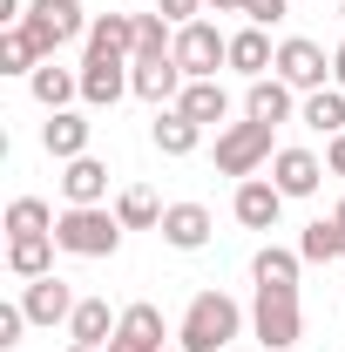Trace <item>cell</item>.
<instances>
[{
	"instance_id": "1",
	"label": "cell",
	"mask_w": 345,
	"mask_h": 352,
	"mask_svg": "<svg viewBox=\"0 0 345 352\" xmlns=\"http://www.w3.org/2000/svg\"><path fill=\"white\" fill-rule=\"evenodd\" d=\"M244 325H251V311L230 292H197L183 305V318H176V346L183 352H223L230 339H244Z\"/></svg>"
},
{
	"instance_id": "2",
	"label": "cell",
	"mask_w": 345,
	"mask_h": 352,
	"mask_svg": "<svg viewBox=\"0 0 345 352\" xmlns=\"http://www.w3.org/2000/svg\"><path fill=\"white\" fill-rule=\"evenodd\" d=\"M54 244L68 258H115L122 251V217L109 204H68L54 217Z\"/></svg>"
},
{
	"instance_id": "3",
	"label": "cell",
	"mask_w": 345,
	"mask_h": 352,
	"mask_svg": "<svg viewBox=\"0 0 345 352\" xmlns=\"http://www.w3.org/2000/svg\"><path fill=\"white\" fill-rule=\"evenodd\" d=\"M271 156H278V142H271V122H223L216 129V170L223 176H258V170H271Z\"/></svg>"
},
{
	"instance_id": "4",
	"label": "cell",
	"mask_w": 345,
	"mask_h": 352,
	"mask_svg": "<svg viewBox=\"0 0 345 352\" xmlns=\"http://www.w3.org/2000/svg\"><path fill=\"white\" fill-rule=\"evenodd\" d=\"M88 21H95V14H88L82 0H27V14H21V28L41 41L47 61H54L68 41H88Z\"/></svg>"
},
{
	"instance_id": "5",
	"label": "cell",
	"mask_w": 345,
	"mask_h": 352,
	"mask_svg": "<svg viewBox=\"0 0 345 352\" xmlns=\"http://www.w3.org/2000/svg\"><path fill=\"white\" fill-rule=\"evenodd\" d=\"M251 339L264 352H291L304 339V305L298 292H258L251 298Z\"/></svg>"
},
{
	"instance_id": "6",
	"label": "cell",
	"mask_w": 345,
	"mask_h": 352,
	"mask_svg": "<svg viewBox=\"0 0 345 352\" xmlns=\"http://www.w3.org/2000/svg\"><path fill=\"white\" fill-rule=\"evenodd\" d=\"M170 54H176V68L190 82H216V68H230V34L216 21H190V28H176Z\"/></svg>"
},
{
	"instance_id": "7",
	"label": "cell",
	"mask_w": 345,
	"mask_h": 352,
	"mask_svg": "<svg viewBox=\"0 0 345 352\" xmlns=\"http://www.w3.org/2000/svg\"><path fill=\"white\" fill-rule=\"evenodd\" d=\"M278 82H291L298 95H318V88H332V54L318 41H304V34H285L278 41V68H271Z\"/></svg>"
},
{
	"instance_id": "8",
	"label": "cell",
	"mask_w": 345,
	"mask_h": 352,
	"mask_svg": "<svg viewBox=\"0 0 345 352\" xmlns=\"http://www.w3.org/2000/svg\"><path fill=\"white\" fill-rule=\"evenodd\" d=\"M264 176L298 204V197H318V183H325L332 170H325V156H318V149H304V142H278V156H271V170H264Z\"/></svg>"
},
{
	"instance_id": "9",
	"label": "cell",
	"mask_w": 345,
	"mask_h": 352,
	"mask_svg": "<svg viewBox=\"0 0 345 352\" xmlns=\"http://www.w3.org/2000/svg\"><path fill=\"white\" fill-rule=\"evenodd\" d=\"M75 285L61 278V271H47V278H27L21 285V311H27V325H68L75 318Z\"/></svg>"
},
{
	"instance_id": "10",
	"label": "cell",
	"mask_w": 345,
	"mask_h": 352,
	"mask_svg": "<svg viewBox=\"0 0 345 352\" xmlns=\"http://www.w3.org/2000/svg\"><path fill=\"white\" fill-rule=\"evenodd\" d=\"M285 204H291V197H285L271 176H244V183H237V197H230V217L244 223V230H278Z\"/></svg>"
},
{
	"instance_id": "11",
	"label": "cell",
	"mask_w": 345,
	"mask_h": 352,
	"mask_svg": "<svg viewBox=\"0 0 345 352\" xmlns=\"http://www.w3.org/2000/svg\"><path fill=\"white\" fill-rule=\"evenodd\" d=\"M129 95V54H82V102L88 109H115Z\"/></svg>"
},
{
	"instance_id": "12",
	"label": "cell",
	"mask_w": 345,
	"mask_h": 352,
	"mask_svg": "<svg viewBox=\"0 0 345 352\" xmlns=\"http://www.w3.org/2000/svg\"><path fill=\"white\" fill-rule=\"evenodd\" d=\"M163 346H170V325H163V311L149 305V298L122 305V325H115L109 352H163Z\"/></svg>"
},
{
	"instance_id": "13",
	"label": "cell",
	"mask_w": 345,
	"mask_h": 352,
	"mask_svg": "<svg viewBox=\"0 0 345 352\" xmlns=\"http://www.w3.org/2000/svg\"><path fill=\"white\" fill-rule=\"evenodd\" d=\"M183 68H176V54H163V61H129V95H142L149 109H170L176 95H183Z\"/></svg>"
},
{
	"instance_id": "14",
	"label": "cell",
	"mask_w": 345,
	"mask_h": 352,
	"mask_svg": "<svg viewBox=\"0 0 345 352\" xmlns=\"http://www.w3.org/2000/svg\"><path fill=\"white\" fill-rule=\"evenodd\" d=\"M298 88L291 82H278V75H258V82L244 88V116H251V122H271V129H278V122H291V116H298Z\"/></svg>"
},
{
	"instance_id": "15",
	"label": "cell",
	"mask_w": 345,
	"mask_h": 352,
	"mask_svg": "<svg viewBox=\"0 0 345 352\" xmlns=\"http://www.w3.org/2000/svg\"><path fill=\"white\" fill-rule=\"evenodd\" d=\"M88 135H95V122H88L82 109H54L41 122V149L54 163H75V156H88Z\"/></svg>"
},
{
	"instance_id": "16",
	"label": "cell",
	"mask_w": 345,
	"mask_h": 352,
	"mask_svg": "<svg viewBox=\"0 0 345 352\" xmlns=\"http://www.w3.org/2000/svg\"><path fill=\"white\" fill-rule=\"evenodd\" d=\"M27 95L41 102L47 116H54V109H75V102H82V68H61V61H41V68L27 75Z\"/></svg>"
},
{
	"instance_id": "17",
	"label": "cell",
	"mask_w": 345,
	"mask_h": 352,
	"mask_svg": "<svg viewBox=\"0 0 345 352\" xmlns=\"http://www.w3.org/2000/svg\"><path fill=\"white\" fill-rule=\"evenodd\" d=\"M210 230H216V217L203 204H170V210H163V244H170V251H203Z\"/></svg>"
},
{
	"instance_id": "18",
	"label": "cell",
	"mask_w": 345,
	"mask_h": 352,
	"mask_svg": "<svg viewBox=\"0 0 345 352\" xmlns=\"http://www.w3.org/2000/svg\"><path fill=\"white\" fill-rule=\"evenodd\" d=\"M230 68H237L244 82L271 75V68H278V47H271V28H251V21H244V28L230 34Z\"/></svg>"
},
{
	"instance_id": "19",
	"label": "cell",
	"mask_w": 345,
	"mask_h": 352,
	"mask_svg": "<svg viewBox=\"0 0 345 352\" xmlns=\"http://www.w3.org/2000/svg\"><path fill=\"white\" fill-rule=\"evenodd\" d=\"M61 204H109V163L102 156L61 163Z\"/></svg>"
},
{
	"instance_id": "20",
	"label": "cell",
	"mask_w": 345,
	"mask_h": 352,
	"mask_svg": "<svg viewBox=\"0 0 345 352\" xmlns=\"http://www.w3.org/2000/svg\"><path fill=\"white\" fill-rule=\"evenodd\" d=\"M149 142H156V156H197V142H203V122H190L183 109H156V122H149Z\"/></svg>"
},
{
	"instance_id": "21",
	"label": "cell",
	"mask_w": 345,
	"mask_h": 352,
	"mask_svg": "<svg viewBox=\"0 0 345 352\" xmlns=\"http://www.w3.org/2000/svg\"><path fill=\"white\" fill-rule=\"evenodd\" d=\"M176 109H183L190 122H203V129H223V122H230V88L223 82H183Z\"/></svg>"
},
{
	"instance_id": "22",
	"label": "cell",
	"mask_w": 345,
	"mask_h": 352,
	"mask_svg": "<svg viewBox=\"0 0 345 352\" xmlns=\"http://www.w3.org/2000/svg\"><path fill=\"white\" fill-rule=\"evenodd\" d=\"M115 325H122V311H109V298H82L75 318H68V346H102L109 352Z\"/></svg>"
},
{
	"instance_id": "23",
	"label": "cell",
	"mask_w": 345,
	"mask_h": 352,
	"mask_svg": "<svg viewBox=\"0 0 345 352\" xmlns=\"http://www.w3.org/2000/svg\"><path fill=\"white\" fill-rule=\"evenodd\" d=\"M298 271H304L298 251H285V244H264L258 258H251V285H258V292H298Z\"/></svg>"
},
{
	"instance_id": "24",
	"label": "cell",
	"mask_w": 345,
	"mask_h": 352,
	"mask_svg": "<svg viewBox=\"0 0 345 352\" xmlns=\"http://www.w3.org/2000/svg\"><path fill=\"white\" fill-rule=\"evenodd\" d=\"M82 54H135V14H95Z\"/></svg>"
},
{
	"instance_id": "25",
	"label": "cell",
	"mask_w": 345,
	"mask_h": 352,
	"mask_svg": "<svg viewBox=\"0 0 345 352\" xmlns=\"http://www.w3.org/2000/svg\"><path fill=\"white\" fill-rule=\"evenodd\" d=\"M163 210H170V204H156V190H149V183L115 190V217H122V230H163Z\"/></svg>"
},
{
	"instance_id": "26",
	"label": "cell",
	"mask_w": 345,
	"mask_h": 352,
	"mask_svg": "<svg viewBox=\"0 0 345 352\" xmlns=\"http://www.w3.org/2000/svg\"><path fill=\"white\" fill-rule=\"evenodd\" d=\"M54 251H61L54 237H7V271H14L21 285H27V278H47V271H54Z\"/></svg>"
},
{
	"instance_id": "27",
	"label": "cell",
	"mask_w": 345,
	"mask_h": 352,
	"mask_svg": "<svg viewBox=\"0 0 345 352\" xmlns=\"http://www.w3.org/2000/svg\"><path fill=\"white\" fill-rule=\"evenodd\" d=\"M54 217H61V210H54L47 197H14L0 223H7V237H54Z\"/></svg>"
},
{
	"instance_id": "28",
	"label": "cell",
	"mask_w": 345,
	"mask_h": 352,
	"mask_svg": "<svg viewBox=\"0 0 345 352\" xmlns=\"http://www.w3.org/2000/svg\"><path fill=\"white\" fill-rule=\"evenodd\" d=\"M298 122H304V129H318L325 142L345 135V88H318V95H304V102H298Z\"/></svg>"
},
{
	"instance_id": "29",
	"label": "cell",
	"mask_w": 345,
	"mask_h": 352,
	"mask_svg": "<svg viewBox=\"0 0 345 352\" xmlns=\"http://www.w3.org/2000/svg\"><path fill=\"white\" fill-rule=\"evenodd\" d=\"M41 61L47 54H41V41H34L27 28H0V75H21V82H27Z\"/></svg>"
},
{
	"instance_id": "30",
	"label": "cell",
	"mask_w": 345,
	"mask_h": 352,
	"mask_svg": "<svg viewBox=\"0 0 345 352\" xmlns=\"http://www.w3.org/2000/svg\"><path fill=\"white\" fill-rule=\"evenodd\" d=\"M170 47H176V28L163 14H135V54L129 61H163Z\"/></svg>"
},
{
	"instance_id": "31",
	"label": "cell",
	"mask_w": 345,
	"mask_h": 352,
	"mask_svg": "<svg viewBox=\"0 0 345 352\" xmlns=\"http://www.w3.org/2000/svg\"><path fill=\"white\" fill-rule=\"evenodd\" d=\"M298 258H304V264H332V258H345V244H339V223H332V217L304 223V237H298Z\"/></svg>"
},
{
	"instance_id": "32",
	"label": "cell",
	"mask_w": 345,
	"mask_h": 352,
	"mask_svg": "<svg viewBox=\"0 0 345 352\" xmlns=\"http://www.w3.org/2000/svg\"><path fill=\"white\" fill-rule=\"evenodd\" d=\"M203 7H210V0H156V14H163L170 28H190V21H203Z\"/></svg>"
},
{
	"instance_id": "33",
	"label": "cell",
	"mask_w": 345,
	"mask_h": 352,
	"mask_svg": "<svg viewBox=\"0 0 345 352\" xmlns=\"http://www.w3.org/2000/svg\"><path fill=\"white\" fill-rule=\"evenodd\" d=\"M21 332H27V311H21V298H14V305H0V352L21 346Z\"/></svg>"
},
{
	"instance_id": "34",
	"label": "cell",
	"mask_w": 345,
	"mask_h": 352,
	"mask_svg": "<svg viewBox=\"0 0 345 352\" xmlns=\"http://www.w3.org/2000/svg\"><path fill=\"white\" fill-rule=\"evenodd\" d=\"M285 14H291V0H251V7H244V21H251V28H278Z\"/></svg>"
},
{
	"instance_id": "35",
	"label": "cell",
	"mask_w": 345,
	"mask_h": 352,
	"mask_svg": "<svg viewBox=\"0 0 345 352\" xmlns=\"http://www.w3.org/2000/svg\"><path fill=\"white\" fill-rule=\"evenodd\" d=\"M325 170L345 176V135H332V142H325Z\"/></svg>"
},
{
	"instance_id": "36",
	"label": "cell",
	"mask_w": 345,
	"mask_h": 352,
	"mask_svg": "<svg viewBox=\"0 0 345 352\" xmlns=\"http://www.w3.org/2000/svg\"><path fill=\"white\" fill-rule=\"evenodd\" d=\"M332 88H345V41L332 47Z\"/></svg>"
},
{
	"instance_id": "37",
	"label": "cell",
	"mask_w": 345,
	"mask_h": 352,
	"mask_svg": "<svg viewBox=\"0 0 345 352\" xmlns=\"http://www.w3.org/2000/svg\"><path fill=\"white\" fill-rule=\"evenodd\" d=\"M251 0H210V14H244Z\"/></svg>"
},
{
	"instance_id": "38",
	"label": "cell",
	"mask_w": 345,
	"mask_h": 352,
	"mask_svg": "<svg viewBox=\"0 0 345 352\" xmlns=\"http://www.w3.org/2000/svg\"><path fill=\"white\" fill-rule=\"evenodd\" d=\"M332 223H339V244H345V197H339V210H332Z\"/></svg>"
},
{
	"instance_id": "39",
	"label": "cell",
	"mask_w": 345,
	"mask_h": 352,
	"mask_svg": "<svg viewBox=\"0 0 345 352\" xmlns=\"http://www.w3.org/2000/svg\"><path fill=\"white\" fill-rule=\"evenodd\" d=\"M68 352H102V346H68Z\"/></svg>"
},
{
	"instance_id": "40",
	"label": "cell",
	"mask_w": 345,
	"mask_h": 352,
	"mask_svg": "<svg viewBox=\"0 0 345 352\" xmlns=\"http://www.w3.org/2000/svg\"><path fill=\"white\" fill-rule=\"evenodd\" d=\"M122 7H142V0H122Z\"/></svg>"
},
{
	"instance_id": "41",
	"label": "cell",
	"mask_w": 345,
	"mask_h": 352,
	"mask_svg": "<svg viewBox=\"0 0 345 352\" xmlns=\"http://www.w3.org/2000/svg\"><path fill=\"white\" fill-rule=\"evenodd\" d=\"M339 21H345V0H339Z\"/></svg>"
}]
</instances>
